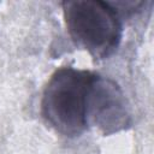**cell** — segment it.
Listing matches in <instances>:
<instances>
[{
	"label": "cell",
	"instance_id": "obj_1",
	"mask_svg": "<svg viewBox=\"0 0 154 154\" xmlns=\"http://www.w3.org/2000/svg\"><path fill=\"white\" fill-rule=\"evenodd\" d=\"M94 75L64 66L51 76L42 93L41 113L58 134L75 137L88 129V100Z\"/></svg>",
	"mask_w": 154,
	"mask_h": 154
},
{
	"label": "cell",
	"instance_id": "obj_2",
	"mask_svg": "<svg viewBox=\"0 0 154 154\" xmlns=\"http://www.w3.org/2000/svg\"><path fill=\"white\" fill-rule=\"evenodd\" d=\"M67 32L75 45L94 59L112 55L118 48L123 25L122 16L111 2L101 0H73L63 2Z\"/></svg>",
	"mask_w": 154,
	"mask_h": 154
},
{
	"label": "cell",
	"instance_id": "obj_3",
	"mask_svg": "<svg viewBox=\"0 0 154 154\" xmlns=\"http://www.w3.org/2000/svg\"><path fill=\"white\" fill-rule=\"evenodd\" d=\"M88 123L105 135L123 131L132 123L130 107L122 88L113 79L97 73L93 77L89 91Z\"/></svg>",
	"mask_w": 154,
	"mask_h": 154
}]
</instances>
